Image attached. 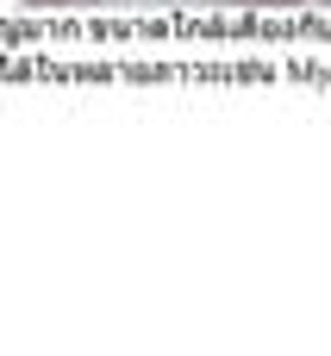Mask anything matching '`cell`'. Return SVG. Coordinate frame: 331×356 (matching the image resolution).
<instances>
[{
    "label": "cell",
    "instance_id": "2",
    "mask_svg": "<svg viewBox=\"0 0 331 356\" xmlns=\"http://www.w3.org/2000/svg\"><path fill=\"white\" fill-rule=\"evenodd\" d=\"M25 6H94V0H25Z\"/></svg>",
    "mask_w": 331,
    "mask_h": 356
},
{
    "label": "cell",
    "instance_id": "1",
    "mask_svg": "<svg viewBox=\"0 0 331 356\" xmlns=\"http://www.w3.org/2000/svg\"><path fill=\"white\" fill-rule=\"evenodd\" d=\"M232 6H331V0H232Z\"/></svg>",
    "mask_w": 331,
    "mask_h": 356
}]
</instances>
